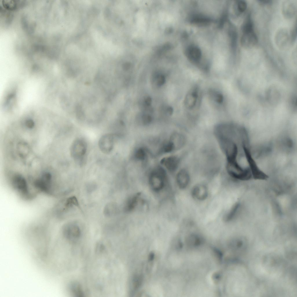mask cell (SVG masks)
<instances>
[{
  "label": "cell",
  "instance_id": "obj_1",
  "mask_svg": "<svg viewBox=\"0 0 297 297\" xmlns=\"http://www.w3.org/2000/svg\"><path fill=\"white\" fill-rule=\"evenodd\" d=\"M226 170L230 177L237 180H247L252 177L249 168H243L239 164L237 160L227 161Z\"/></svg>",
  "mask_w": 297,
  "mask_h": 297
},
{
  "label": "cell",
  "instance_id": "obj_2",
  "mask_svg": "<svg viewBox=\"0 0 297 297\" xmlns=\"http://www.w3.org/2000/svg\"><path fill=\"white\" fill-rule=\"evenodd\" d=\"M167 179L166 173L164 169L158 166L150 173L148 178L149 184L154 191L158 192L164 187Z\"/></svg>",
  "mask_w": 297,
  "mask_h": 297
},
{
  "label": "cell",
  "instance_id": "obj_3",
  "mask_svg": "<svg viewBox=\"0 0 297 297\" xmlns=\"http://www.w3.org/2000/svg\"><path fill=\"white\" fill-rule=\"evenodd\" d=\"M87 145L85 140L78 138L72 142L70 148L71 157L79 164H83L87 152Z\"/></svg>",
  "mask_w": 297,
  "mask_h": 297
},
{
  "label": "cell",
  "instance_id": "obj_4",
  "mask_svg": "<svg viewBox=\"0 0 297 297\" xmlns=\"http://www.w3.org/2000/svg\"><path fill=\"white\" fill-rule=\"evenodd\" d=\"M243 149L244 153L249 168L251 171L252 177L256 180H265L268 177L267 175L261 171L255 161L253 158L251 153L248 148L245 145L243 146Z\"/></svg>",
  "mask_w": 297,
  "mask_h": 297
},
{
  "label": "cell",
  "instance_id": "obj_5",
  "mask_svg": "<svg viewBox=\"0 0 297 297\" xmlns=\"http://www.w3.org/2000/svg\"><path fill=\"white\" fill-rule=\"evenodd\" d=\"M114 143V135L111 133H107L101 137L99 140L98 146L103 153L108 154L113 150Z\"/></svg>",
  "mask_w": 297,
  "mask_h": 297
},
{
  "label": "cell",
  "instance_id": "obj_6",
  "mask_svg": "<svg viewBox=\"0 0 297 297\" xmlns=\"http://www.w3.org/2000/svg\"><path fill=\"white\" fill-rule=\"evenodd\" d=\"M63 233L68 239L72 241L77 239L80 237L81 232L79 226L76 224L70 222L66 224L63 227Z\"/></svg>",
  "mask_w": 297,
  "mask_h": 297
},
{
  "label": "cell",
  "instance_id": "obj_7",
  "mask_svg": "<svg viewBox=\"0 0 297 297\" xmlns=\"http://www.w3.org/2000/svg\"><path fill=\"white\" fill-rule=\"evenodd\" d=\"M191 195L195 200L199 201L206 200L209 195L207 186L203 184H199L195 185L192 189Z\"/></svg>",
  "mask_w": 297,
  "mask_h": 297
},
{
  "label": "cell",
  "instance_id": "obj_8",
  "mask_svg": "<svg viewBox=\"0 0 297 297\" xmlns=\"http://www.w3.org/2000/svg\"><path fill=\"white\" fill-rule=\"evenodd\" d=\"M242 33L241 43L243 47L246 48H251L257 44L258 38L254 30L243 32Z\"/></svg>",
  "mask_w": 297,
  "mask_h": 297
},
{
  "label": "cell",
  "instance_id": "obj_9",
  "mask_svg": "<svg viewBox=\"0 0 297 297\" xmlns=\"http://www.w3.org/2000/svg\"><path fill=\"white\" fill-rule=\"evenodd\" d=\"M198 97V89L195 87L191 89L186 94L184 100V104L188 109H191L195 106Z\"/></svg>",
  "mask_w": 297,
  "mask_h": 297
},
{
  "label": "cell",
  "instance_id": "obj_10",
  "mask_svg": "<svg viewBox=\"0 0 297 297\" xmlns=\"http://www.w3.org/2000/svg\"><path fill=\"white\" fill-rule=\"evenodd\" d=\"M190 177L188 172L185 169H182L177 173L176 180L178 186L182 189H186L190 182Z\"/></svg>",
  "mask_w": 297,
  "mask_h": 297
},
{
  "label": "cell",
  "instance_id": "obj_11",
  "mask_svg": "<svg viewBox=\"0 0 297 297\" xmlns=\"http://www.w3.org/2000/svg\"><path fill=\"white\" fill-rule=\"evenodd\" d=\"M180 161V159L178 157L171 156L163 158L160 162L169 171L174 172L177 169Z\"/></svg>",
  "mask_w": 297,
  "mask_h": 297
},
{
  "label": "cell",
  "instance_id": "obj_12",
  "mask_svg": "<svg viewBox=\"0 0 297 297\" xmlns=\"http://www.w3.org/2000/svg\"><path fill=\"white\" fill-rule=\"evenodd\" d=\"M296 6L292 1H286L282 4V12L284 16L287 19L293 17L295 14L296 10Z\"/></svg>",
  "mask_w": 297,
  "mask_h": 297
},
{
  "label": "cell",
  "instance_id": "obj_13",
  "mask_svg": "<svg viewBox=\"0 0 297 297\" xmlns=\"http://www.w3.org/2000/svg\"><path fill=\"white\" fill-rule=\"evenodd\" d=\"M186 54L187 58L190 60L195 63L198 62L201 57L200 49L194 45L190 46L187 48Z\"/></svg>",
  "mask_w": 297,
  "mask_h": 297
},
{
  "label": "cell",
  "instance_id": "obj_14",
  "mask_svg": "<svg viewBox=\"0 0 297 297\" xmlns=\"http://www.w3.org/2000/svg\"><path fill=\"white\" fill-rule=\"evenodd\" d=\"M3 6L6 9L14 10L23 7L26 3L23 0H4L2 1Z\"/></svg>",
  "mask_w": 297,
  "mask_h": 297
},
{
  "label": "cell",
  "instance_id": "obj_15",
  "mask_svg": "<svg viewBox=\"0 0 297 297\" xmlns=\"http://www.w3.org/2000/svg\"><path fill=\"white\" fill-rule=\"evenodd\" d=\"M288 32L285 30H282L278 32L276 37V42L278 46L281 48L285 47L289 41Z\"/></svg>",
  "mask_w": 297,
  "mask_h": 297
},
{
  "label": "cell",
  "instance_id": "obj_16",
  "mask_svg": "<svg viewBox=\"0 0 297 297\" xmlns=\"http://www.w3.org/2000/svg\"><path fill=\"white\" fill-rule=\"evenodd\" d=\"M170 141L173 144L175 149H178L184 146L185 142V139L182 134L175 133L172 135Z\"/></svg>",
  "mask_w": 297,
  "mask_h": 297
},
{
  "label": "cell",
  "instance_id": "obj_17",
  "mask_svg": "<svg viewBox=\"0 0 297 297\" xmlns=\"http://www.w3.org/2000/svg\"><path fill=\"white\" fill-rule=\"evenodd\" d=\"M140 195V193H137L128 199L124 207L126 212H129L134 209L138 203Z\"/></svg>",
  "mask_w": 297,
  "mask_h": 297
},
{
  "label": "cell",
  "instance_id": "obj_18",
  "mask_svg": "<svg viewBox=\"0 0 297 297\" xmlns=\"http://www.w3.org/2000/svg\"><path fill=\"white\" fill-rule=\"evenodd\" d=\"M63 210H57L59 212H61L73 206L78 207L79 204L77 198L75 196H72L68 198L64 202L63 204Z\"/></svg>",
  "mask_w": 297,
  "mask_h": 297
},
{
  "label": "cell",
  "instance_id": "obj_19",
  "mask_svg": "<svg viewBox=\"0 0 297 297\" xmlns=\"http://www.w3.org/2000/svg\"><path fill=\"white\" fill-rule=\"evenodd\" d=\"M238 203L235 204L229 211L225 215L224 219L225 221L229 222L233 220L236 215L240 207Z\"/></svg>",
  "mask_w": 297,
  "mask_h": 297
},
{
  "label": "cell",
  "instance_id": "obj_20",
  "mask_svg": "<svg viewBox=\"0 0 297 297\" xmlns=\"http://www.w3.org/2000/svg\"><path fill=\"white\" fill-rule=\"evenodd\" d=\"M209 94L211 98L216 103L219 104L223 103L224 97L220 93L214 90H210Z\"/></svg>",
  "mask_w": 297,
  "mask_h": 297
},
{
  "label": "cell",
  "instance_id": "obj_21",
  "mask_svg": "<svg viewBox=\"0 0 297 297\" xmlns=\"http://www.w3.org/2000/svg\"><path fill=\"white\" fill-rule=\"evenodd\" d=\"M235 9L237 14L239 15L244 12L247 8V4L244 0H238L235 3Z\"/></svg>",
  "mask_w": 297,
  "mask_h": 297
},
{
  "label": "cell",
  "instance_id": "obj_22",
  "mask_svg": "<svg viewBox=\"0 0 297 297\" xmlns=\"http://www.w3.org/2000/svg\"><path fill=\"white\" fill-rule=\"evenodd\" d=\"M192 23L197 24H204L210 23L211 20L210 18L201 16L194 17L191 20Z\"/></svg>",
  "mask_w": 297,
  "mask_h": 297
},
{
  "label": "cell",
  "instance_id": "obj_23",
  "mask_svg": "<svg viewBox=\"0 0 297 297\" xmlns=\"http://www.w3.org/2000/svg\"><path fill=\"white\" fill-rule=\"evenodd\" d=\"M18 151L21 157H24L26 156L29 152V148L25 143L21 142L18 146Z\"/></svg>",
  "mask_w": 297,
  "mask_h": 297
},
{
  "label": "cell",
  "instance_id": "obj_24",
  "mask_svg": "<svg viewBox=\"0 0 297 297\" xmlns=\"http://www.w3.org/2000/svg\"><path fill=\"white\" fill-rule=\"evenodd\" d=\"M113 204L111 202L108 203L104 209V215L106 217H111L113 214L114 211Z\"/></svg>",
  "mask_w": 297,
  "mask_h": 297
},
{
  "label": "cell",
  "instance_id": "obj_25",
  "mask_svg": "<svg viewBox=\"0 0 297 297\" xmlns=\"http://www.w3.org/2000/svg\"><path fill=\"white\" fill-rule=\"evenodd\" d=\"M146 156V152L144 149L140 148L136 151L135 157L137 160H144L145 159Z\"/></svg>",
  "mask_w": 297,
  "mask_h": 297
},
{
  "label": "cell",
  "instance_id": "obj_26",
  "mask_svg": "<svg viewBox=\"0 0 297 297\" xmlns=\"http://www.w3.org/2000/svg\"><path fill=\"white\" fill-rule=\"evenodd\" d=\"M175 149L173 143L170 141L165 144L162 148V151L165 153L170 152Z\"/></svg>",
  "mask_w": 297,
  "mask_h": 297
},
{
  "label": "cell",
  "instance_id": "obj_27",
  "mask_svg": "<svg viewBox=\"0 0 297 297\" xmlns=\"http://www.w3.org/2000/svg\"><path fill=\"white\" fill-rule=\"evenodd\" d=\"M72 290L73 292L76 295H82V292L81 288L79 284L74 283L72 285Z\"/></svg>",
  "mask_w": 297,
  "mask_h": 297
},
{
  "label": "cell",
  "instance_id": "obj_28",
  "mask_svg": "<svg viewBox=\"0 0 297 297\" xmlns=\"http://www.w3.org/2000/svg\"><path fill=\"white\" fill-rule=\"evenodd\" d=\"M152 120V117L149 115L146 114L143 115L142 116V122L144 125H148L150 124Z\"/></svg>",
  "mask_w": 297,
  "mask_h": 297
},
{
  "label": "cell",
  "instance_id": "obj_29",
  "mask_svg": "<svg viewBox=\"0 0 297 297\" xmlns=\"http://www.w3.org/2000/svg\"><path fill=\"white\" fill-rule=\"evenodd\" d=\"M165 80V78L164 75H160L157 78V84L159 86H161L164 84Z\"/></svg>",
  "mask_w": 297,
  "mask_h": 297
},
{
  "label": "cell",
  "instance_id": "obj_30",
  "mask_svg": "<svg viewBox=\"0 0 297 297\" xmlns=\"http://www.w3.org/2000/svg\"><path fill=\"white\" fill-rule=\"evenodd\" d=\"M291 42L292 43L295 41L296 38V27L294 28L291 32Z\"/></svg>",
  "mask_w": 297,
  "mask_h": 297
},
{
  "label": "cell",
  "instance_id": "obj_31",
  "mask_svg": "<svg viewBox=\"0 0 297 297\" xmlns=\"http://www.w3.org/2000/svg\"><path fill=\"white\" fill-rule=\"evenodd\" d=\"M26 125L28 128H31L34 126V123L32 120H28L26 121Z\"/></svg>",
  "mask_w": 297,
  "mask_h": 297
},
{
  "label": "cell",
  "instance_id": "obj_32",
  "mask_svg": "<svg viewBox=\"0 0 297 297\" xmlns=\"http://www.w3.org/2000/svg\"><path fill=\"white\" fill-rule=\"evenodd\" d=\"M152 102V99L151 97L148 96L146 97L144 100V102L146 106H150Z\"/></svg>",
  "mask_w": 297,
  "mask_h": 297
},
{
  "label": "cell",
  "instance_id": "obj_33",
  "mask_svg": "<svg viewBox=\"0 0 297 297\" xmlns=\"http://www.w3.org/2000/svg\"><path fill=\"white\" fill-rule=\"evenodd\" d=\"M131 66V65L130 63L126 62L123 64V68L125 70H128L130 69Z\"/></svg>",
  "mask_w": 297,
  "mask_h": 297
},
{
  "label": "cell",
  "instance_id": "obj_34",
  "mask_svg": "<svg viewBox=\"0 0 297 297\" xmlns=\"http://www.w3.org/2000/svg\"><path fill=\"white\" fill-rule=\"evenodd\" d=\"M96 187V186L94 184H88L87 186V189L88 191L90 192L93 190L94 189H95Z\"/></svg>",
  "mask_w": 297,
  "mask_h": 297
},
{
  "label": "cell",
  "instance_id": "obj_35",
  "mask_svg": "<svg viewBox=\"0 0 297 297\" xmlns=\"http://www.w3.org/2000/svg\"><path fill=\"white\" fill-rule=\"evenodd\" d=\"M167 111L168 114L170 115H171L172 114L173 110V108L171 106H169L167 108Z\"/></svg>",
  "mask_w": 297,
  "mask_h": 297
},
{
  "label": "cell",
  "instance_id": "obj_36",
  "mask_svg": "<svg viewBox=\"0 0 297 297\" xmlns=\"http://www.w3.org/2000/svg\"><path fill=\"white\" fill-rule=\"evenodd\" d=\"M259 1L263 4H269L271 3V1L270 0H259Z\"/></svg>",
  "mask_w": 297,
  "mask_h": 297
},
{
  "label": "cell",
  "instance_id": "obj_37",
  "mask_svg": "<svg viewBox=\"0 0 297 297\" xmlns=\"http://www.w3.org/2000/svg\"><path fill=\"white\" fill-rule=\"evenodd\" d=\"M30 185H31V183H30Z\"/></svg>",
  "mask_w": 297,
  "mask_h": 297
}]
</instances>
